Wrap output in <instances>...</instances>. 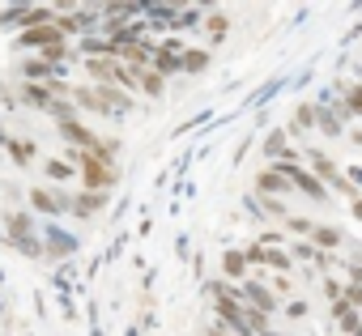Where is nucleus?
Here are the masks:
<instances>
[{"label":"nucleus","mask_w":362,"mask_h":336,"mask_svg":"<svg viewBox=\"0 0 362 336\" xmlns=\"http://www.w3.org/2000/svg\"><path fill=\"white\" fill-rule=\"evenodd\" d=\"M239 298H243V306H252V311H260V315H273V311H277V294H273L269 285H260V281H243V285H239Z\"/></svg>","instance_id":"obj_2"},{"label":"nucleus","mask_w":362,"mask_h":336,"mask_svg":"<svg viewBox=\"0 0 362 336\" xmlns=\"http://www.w3.org/2000/svg\"><path fill=\"white\" fill-rule=\"evenodd\" d=\"M256 192H260V196H273V200H281V196L290 192V179L277 171V166H269V171H260V175H256Z\"/></svg>","instance_id":"obj_4"},{"label":"nucleus","mask_w":362,"mask_h":336,"mask_svg":"<svg viewBox=\"0 0 362 336\" xmlns=\"http://www.w3.org/2000/svg\"><path fill=\"white\" fill-rule=\"evenodd\" d=\"M264 153H269L273 162H281V157L290 153V149H286V132H281V128H277V132H269V140H264Z\"/></svg>","instance_id":"obj_17"},{"label":"nucleus","mask_w":362,"mask_h":336,"mask_svg":"<svg viewBox=\"0 0 362 336\" xmlns=\"http://www.w3.org/2000/svg\"><path fill=\"white\" fill-rule=\"evenodd\" d=\"M341 119H349L345 115V107L341 111H328V107H320V132H328V136H341L345 128H341Z\"/></svg>","instance_id":"obj_14"},{"label":"nucleus","mask_w":362,"mask_h":336,"mask_svg":"<svg viewBox=\"0 0 362 336\" xmlns=\"http://www.w3.org/2000/svg\"><path fill=\"white\" fill-rule=\"evenodd\" d=\"M341 302L354 311V306H362V285H345V294H341Z\"/></svg>","instance_id":"obj_23"},{"label":"nucleus","mask_w":362,"mask_h":336,"mask_svg":"<svg viewBox=\"0 0 362 336\" xmlns=\"http://www.w3.org/2000/svg\"><path fill=\"white\" fill-rule=\"evenodd\" d=\"M354 217H358V222H362V196H358V200H354Z\"/></svg>","instance_id":"obj_27"},{"label":"nucleus","mask_w":362,"mask_h":336,"mask_svg":"<svg viewBox=\"0 0 362 336\" xmlns=\"http://www.w3.org/2000/svg\"><path fill=\"white\" fill-rule=\"evenodd\" d=\"M73 102L86 107V111H103V115H124L128 111L124 90H90V85H81V90H73Z\"/></svg>","instance_id":"obj_1"},{"label":"nucleus","mask_w":362,"mask_h":336,"mask_svg":"<svg viewBox=\"0 0 362 336\" xmlns=\"http://www.w3.org/2000/svg\"><path fill=\"white\" fill-rule=\"evenodd\" d=\"M184 52L188 47H179V43H162L158 47V56H153V68L166 77V73H179V68H184Z\"/></svg>","instance_id":"obj_6"},{"label":"nucleus","mask_w":362,"mask_h":336,"mask_svg":"<svg viewBox=\"0 0 362 336\" xmlns=\"http://www.w3.org/2000/svg\"><path fill=\"white\" fill-rule=\"evenodd\" d=\"M22 43H26V47H39V52H52V47H64V35H60L56 22H52V26H35V30H26Z\"/></svg>","instance_id":"obj_5"},{"label":"nucleus","mask_w":362,"mask_h":336,"mask_svg":"<svg viewBox=\"0 0 362 336\" xmlns=\"http://www.w3.org/2000/svg\"><path fill=\"white\" fill-rule=\"evenodd\" d=\"M294 256H298V260H307L311 268H328V264H332V256H328V251H320L315 243H298V247H294Z\"/></svg>","instance_id":"obj_13"},{"label":"nucleus","mask_w":362,"mask_h":336,"mask_svg":"<svg viewBox=\"0 0 362 336\" xmlns=\"http://www.w3.org/2000/svg\"><path fill=\"white\" fill-rule=\"evenodd\" d=\"M286 226H290L294 234H311V230H315V222H307V217H286Z\"/></svg>","instance_id":"obj_24"},{"label":"nucleus","mask_w":362,"mask_h":336,"mask_svg":"<svg viewBox=\"0 0 362 336\" xmlns=\"http://www.w3.org/2000/svg\"><path fill=\"white\" fill-rule=\"evenodd\" d=\"M247 251H226L222 256V272H226V281H239V277H247Z\"/></svg>","instance_id":"obj_9"},{"label":"nucleus","mask_w":362,"mask_h":336,"mask_svg":"<svg viewBox=\"0 0 362 336\" xmlns=\"http://www.w3.org/2000/svg\"><path fill=\"white\" fill-rule=\"evenodd\" d=\"M341 107H345V115H362V85H345L341 90Z\"/></svg>","instance_id":"obj_16"},{"label":"nucleus","mask_w":362,"mask_h":336,"mask_svg":"<svg viewBox=\"0 0 362 336\" xmlns=\"http://www.w3.org/2000/svg\"><path fill=\"white\" fill-rule=\"evenodd\" d=\"M73 209L86 217V213H98L103 209V192H94V196H81V200H73Z\"/></svg>","instance_id":"obj_21"},{"label":"nucleus","mask_w":362,"mask_h":336,"mask_svg":"<svg viewBox=\"0 0 362 336\" xmlns=\"http://www.w3.org/2000/svg\"><path fill=\"white\" fill-rule=\"evenodd\" d=\"M30 205H35V209H43V213H60L69 200H64V196H52L47 188H30Z\"/></svg>","instance_id":"obj_10"},{"label":"nucleus","mask_w":362,"mask_h":336,"mask_svg":"<svg viewBox=\"0 0 362 336\" xmlns=\"http://www.w3.org/2000/svg\"><path fill=\"white\" fill-rule=\"evenodd\" d=\"M307 311H311V306H307V302H303V298H294V302H290V306H286V315H290V319H303V315H307Z\"/></svg>","instance_id":"obj_25"},{"label":"nucleus","mask_w":362,"mask_h":336,"mask_svg":"<svg viewBox=\"0 0 362 336\" xmlns=\"http://www.w3.org/2000/svg\"><path fill=\"white\" fill-rule=\"evenodd\" d=\"M303 157L315 166V179H328V184H337V179H341V175H337V166H332V157H328L324 149H307Z\"/></svg>","instance_id":"obj_7"},{"label":"nucleus","mask_w":362,"mask_h":336,"mask_svg":"<svg viewBox=\"0 0 362 336\" xmlns=\"http://www.w3.org/2000/svg\"><path fill=\"white\" fill-rule=\"evenodd\" d=\"M205 30H209V39H226V30H230V18H222V13H209V18H205Z\"/></svg>","instance_id":"obj_18"},{"label":"nucleus","mask_w":362,"mask_h":336,"mask_svg":"<svg viewBox=\"0 0 362 336\" xmlns=\"http://www.w3.org/2000/svg\"><path fill=\"white\" fill-rule=\"evenodd\" d=\"M311 243H315L320 251H332V247L345 243V234H341L337 226H315V230H311Z\"/></svg>","instance_id":"obj_11"},{"label":"nucleus","mask_w":362,"mask_h":336,"mask_svg":"<svg viewBox=\"0 0 362 336\" xmlns=\"http://www.w3.org/2000/svg\"><path fill=\"white\" fill-rule=\"evenodd\" d=\"M136 90L149 94V98H158V94L166 90V77H162L158 68H136Z\"/></svg>","instance_id":"obj_8"},{"label":"nucleus","mask_w":362,"mask_h":336,"mask_svg":"<svg viewBox=\"0 0 362 336\" xmlns=\"http://www.w3.org/2000/svg\"><path fill=\"white\" fill-rule=\"evenodd\" d=\"M47 175H52V179H60V184H64V179H73V162L52 157V162H47Z\"/></svg>","instance_id":"obj_19"},{"label":"nucleus","mask_w":362,"mask_h":336,"mask_svg":"<svg viewBox=\"0 0 362 336\" xmlns=\"http://www.w3.org/2000/svg\"><path fill=\"white\" fill-rule=\"evenodd\" d=\"M337 328H341V332H345V336H362V319H358V315H354V311H345V315H341V319H337Z\"/></svg>","instance_id":"obj_22"},{"label":"nucleus","mask_w":362,"mask_h":336,"mask_svg":"<svg viewBox=\"0 0 362 336\" xmlns=\"http://www.w3.org/2000/svg\"><path fill=\"white\" fill-rule=\"evenodd\" d=\"M311 128H320V107L315 102H303L294 111V132H311Z\"/></svg>","instance_id":"obj_12"},{"label":"nucleus","mask_w":362,"mask_h":336,"mask_svg":"<svg viewBox=\"0 0 362 336\" xmlns=\"http://www.w3.org/2000/svg\"><path fill=\"white\" fill-rule=\"evenodd\" d=\"M247 264H260V268H273V272H290V256L281 247H264V243H252L247 247Z\"/></svg>","instance_id":"obj_3"},{"label":"nucleus","mask_w":362,"mask_h":336,"mask_svg":"<svg viewBox=\"0 0 362 336\" xmlns=\"http://www.w3.org/2000/svg\"><path fill=\"white\" fill-rule=\"evenodd\" d=\"M205 68H209V52L188 47V52H184V73H205Z\"/></svg>","instance_id":"obj_15"},{"label":"nucleus","mask_w":362,"mask_h":336,"mask_svg":"<svg viewBox=\"0 0 362 336\" xmlns=\"http://www.w3.org/2000/svg\"><path fill=\"white\" fill-rule=\"evenodd\" d=\"M273 289H277V298H281V294H294V285H290V277H277V281H273Z\"/></svg>","instance_id":"obj_26"},{"label":"nucleus","mask_w":362,"mask_h":336,"mask_svg":"<svg viewBox=\"0 0 362 336\" xmlns=\"http://www.w3.org/2000/svg\"><path fill=\"white\" fill-rule=\"evenodd\" d=\"M9 153H13V162H18V166H26V162L35 157V145H30V140H13V145H9Z\"/></svg>","instance_id":"obj_20"}]
</instances>
